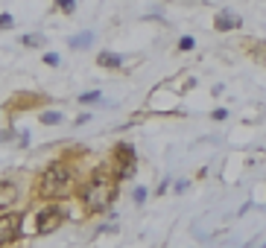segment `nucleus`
<instances>
[{"label": "nucleus", "instance_id": "obj_2", "mask_svg": "<svg viewBox=\"0 0 266 248\" xmlns=\"http://www.w3.org/2000/svg\"><path fill=\"white\" fill-rule=\"evenodd\" d=\"M67 181H70V170H67L61 161H56V164H50V167H47V172H44L41 193H44V196H50V199H56V196L67 187Z\"/></svg>", "mask_w": 266, "mask_h": 248}, {"label": "nucleus", "instance_id": "obj_3", "mask_svg": "<svg viewBox=\"0 0 266 248\" xmlns=\"http://www.w3.org/2000/svg\"><path fill=\"white\" fill-rule=\"evenodd\" d=\"M38 234H53L61 222H64V210L59 208V205H50V208H44V210H38Z\"/></svg>", "mask_w": 266, "mask_h": 248}, {"label": "nucleus", "instance_id": "obj_18", "mask_svg": "<svg viewBox=\"0 0 266 248\" xmlns=\"http://www.w3.org/2000/svg\"><path fill=\"white\" fill-rule=\"evenodd\" d=\"M225 117H228V111H225V108H217V111H214V120H225Z\"/></svg>", "mask_w": 266, "mask_h": 248}, {"label": "nucleus", "instance_id": "obj_14", "mask_svg": "<svg viewBox=\"0 0 266 248\" xmlns=\"http://www.w3.org/2000/svg\"><path fill=\"white\" fill-rule=\"evenodd\" d=\"M56 3H59V9H61V12H73V9H76V3H73V0H56Z\"/></svg>", "mask_w": 266, "mask_h": 248}, {"label": "nucleus", "instance_id": "obj_19", "mask_svg": "<svg viewBox=\"0 0 266 248\" xmlns=\"http://www.w3.org/2000/svg\"><path fill=\"white\" fill-rule=\"evenodd\" d=\"M12 137V132H0V140H9Z\"/></svg>", "mask_w": 266, "mask_h": 248}, {"label": "nucleus", "instance_id": "obj_11", "mask_svg": "<svg viewBox=\"0 0 266 248\" xmlns=\"http://www.w3.org/2000/svg\"><path fill=\"white\" fill-rule=\"evenodd\" d=\"M23 44H26V47H41V44H44V35H26Z\"/></svg>", "mask_w": 266, "mask_h": 248}, {"label": "nucleus", "instance_id": "obj_16", "mask_svg": "<svg viewBox=\"0 0 266 248\" xmlns=\"http://www.w3.org/2000/svg\"><path fill=\"white\" fill-rule=\"evenodd\" d=\"M12 26V15H0V29H9Z\"/></svg>", "mask_w": 266, "mask_h": 248}, {"label": "nucleus", "instance_id": "obj_5", "mask_svg": "<svg viewBox=\"0 0 266 248\" xmlns=\"http://www.w3.org/2000/svg\"><path fill=\"white\" fill-rule=\"evenodd\" d=\"M20 234V216L9 213V216H0V246H9L15 243V237Z\"/></svg>", "mask_w": 266, "mask_h": 248}, {"label": "nucleus", "instance_id": "obj_17", "mask_svg": "<svg viewBox=\"0 0 266 248\" xmlns=\"http://www.w3.org/2000/svg\"><path fill=\"white\" fill-rule=\"evenodd\" d=\"M179 47H182V50H193V38H182Z\"/></svg>", "mask_w": 266, "mask_h": 248}, {"label": "nucleus", "instance_id": "obj_7", "mask_svg": "<svg viewBox=\"0 0 266 248\" xmlns=\"http://www.w3.org/2000/svg\"><path fill=\"white\" fill-rule=\"evenodd\" d=\"M214 26H217L220 32H225V29H237V26H240V18L231 15V12H220L217 20H214Z\"/></svg>", "mask_w": 266, "mask_h": 248}, {"label": "nucleus", "instance_id": "obj_8", "mask_svg": "<svg viewBox=\"0 0 266 248\" xmlns=\"http://www.w3.org/2000/svg\"><path fill=\"white\" fill-rule=\"evenodd\" d=\"M67 44H70L73 50H82V47H91V44H94V35H91V32H79V35H73Z\"/></svg>", "mask_w": 266, "mask_h": 248}, {"label": "nucleus", "instance_id": "obj_9", "mask_svg": "<svg viewBox=\"0 0 266 248\" xmlns=\"http://www.w3.org/2000/svg\"><path fill=\"white\" fill-rule=\"evenodd\" d=\"M97 61H100V67H120V64H123V58L114 56V53H100Z\"/></svg>", "mask_w": 266, "mask_h": 248}, {"label": "nucleus", "instance_id": "obj_10", "mask_svg": "<svg viewBox=\"0 0 266 248\" xmlns=\"http://www.w3.org/2000/svg\"><path fill=\"white\" fill-rule=\"evenodd\" d=\"M56 123H61V114L59 111H44L41 114V126H56Z\"/></svg>", "mask_w": 266, "mask_h": 248}, {"label": "nucleus", "instance_id": "obj_15", "mask_svg": "<svg viewBox=\"0 0 266 248\" xmlns=\"http://www.w3.org/2000/svg\"><path fill=\"white\" fill-rule=\"evenodd\" d=\"M44 61H47L50 67H56V64H59V56H56V53H47V56H44Z\"/></svg>", "mask_w": 266, "mask_h": 248}, {"label": "nucleus", "instance_id": "obj_13", "mask_svg": "<svg viewBox=\"0 0 266 248\" xmlns=\"http://www.w3.org/2000/svg\"><path fill=\"white\" fill-rule=\"evenodd\" d=\"M146 202V187H135V205H143Z\"/></svg>", "mask_w": 266, "mask_h": 248}, {"label": "nucleus", "instance_id": "obj_6", "mask_svg": "<svg viewBox=\"0 0 266 248\" xmlns=\"http://www.w3.org/2000/svg\"><path fill=\"white\" fill-rule=\"evenodd\" d=\"M18 202V187L12 181H0V208H9Z\"/></svg>", "mask_w": 266, "mask_h": 248}, {"label": "nucleus", "instance_id": "obj_4", "mask_svg": "<svg viewBox=\"0 0 266 248\" xmlns=\"http://www.w3.org/2000/svg\"><path fill=\"white\" fill-rule=\"evenodd\" d=\"M135 164H138L135 149H132L129 143H120V146H117V175H120V178H132V175H135Z\"/></svg>", "mask_w": 266, "mask_h": 248}, {"label": "nucleus", "instance_id": "obj_1", "mask_svg": "<svg viewBox=\"0 0 266 248\" xmlns=\"http://www.w3.org/2000/svg\"><path fill=\"white\" fill-rule=\"evenodd\" d=\"M114 196H117V187H114V181L105 175V172H94V178L88 181V187H85V193H82V199H85V208L88 210H105L111 202H114Z\"/></svg>", "mask_w": 266, "mask_h": 248}, {"label": "nucleus", "instance_id": "obj_12", "mask_svg": "<svg viewBox=\"0 0 266 248\" xmlns=\"http://www.w3.org/2000/svg\"><path fill=\"white\" fill-rule=\"evenodd\" d=\"M97 99H100V91H91V94H82L79 96V102H85V105L88 102H97Z\"/></svg>", "mask_w": 266, "mask_h": 248}]
</instances>
